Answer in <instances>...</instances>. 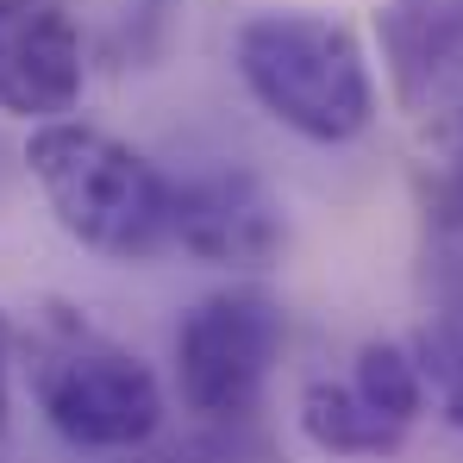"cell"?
<instances>
[{
	"label": "cell",
	"mask_w": 463,
	"mask_h": 463,
	"mask_svg": "<svg viewBox=\"0 0 463 463\" xmlns=\"http://www.w3.org/2000/svg\"><path fill=\"white\" fill-rule=\"evenodd\" d=\"M13 357H25V383L38 413L76 451H145L163 426V388L138 351L88 326L76 307L51 301L13 332Z\"/></svg>",
	"instance_id": "1"
},
{
	"label": "cell",
	"mask_w": 463,
	"mask_h": 463,
	"mask_svg": "<svg viewBox=\"0 0 463 463\" xmlns=\"http://www.w3.org/2000/svg\"><path fill=\"white\" fill-rule=\"evenodd\" d=\"M232 57L250 100L307 145H351L376 119L364 44L326 13H257L238 25Z\"/></svg>",
	"instance_id": "2"
},
{
	"label": "cell",
	"mask_w": 463,
	"mask_h": 463,
	"mask_svg": "<svg viewBox=\"0 0 463 463\" xmlns=\"http://www.w3.org/2000/svg\"><path fill=\"white\" fill-rule=\"evenodd\" d=\"M25 163L76 244L119 263L156 257L169 244V175L126 138L76 119H44L25 138Z\"/></svg>",
	"instance_id": "3"
},
{
	"label": "cell",
	"mask_w": 463,
	"mask_h": 463,
	"mask_svg": "<svg viewBox=\"0 0 463 463\" xmlns=\"http://www.w3.org/2000/svg\"><path fill=\"white\" fill-rule=\"evenodd\" d=\"M282 338H288V313L257 282H232L220 295L194 301L175 332L182 407L194 420H257Z\"/></svg>",
	"instance_id": "4"
},
{
	"label": "cell",
	"mask_w": 463,
	"mask_h": 463,
	"mask_svg": "<svg viewBox=\"0 0 463 463\" xmlns=\"http://www.w3.org/2000/svg\"><path fill=\"white\" fill-rule=\"evenodd\" d=\"M376 25L401 107L439 169H463V0H388Z\"/></svg>",
	"instance_id": "5"
},
{
	"label": "cell",
	"mask_w": 463,
	"mask_h": 463,
	"mask_svg": "<svg viewBox=\"0 0 463 463\" xmlns=\"http://www.w3.org/2000/svg\"><path fill=\"white\" fill-rule=\"evenodd\" d=\"M282 207L250 169H194L169 182V244L220 269H263L282 257Z\"/></svg>",
	"instance_id": "6"
},
{
	"label": "cell",
	"mask_w": 463,
	"mask_h": 463,
	"mask_svg": "<svg viewBox=\"0 0 463 463\" xmlns=\"http://www.w3.org/2000/svg\"><path fill=\"white\" fill-rule=\"evenodd\" d=\"M81 32L63 0H0V113L63 119L81 100Z\"/></svg>",
	"instance_id": "7"
},
{
	"label": "cell",
	"mask_w": 463,
	"mask_h": 463,
	"mask_svg": "<svg viewBox=\"0 0 463 463\" xmlns=\"http://www.w3.org/2000/svg\"><path fill=\"white\" fill-rule=\"evenodd\" d=\"M301 432L332 458H394L413 426L383 413L357 383H307L301 394Z\"/></svg>",
	"instance_id": "8"
},
{
	"label": "cell",
	"mask_w": 463,
	"mask_h": 463,
	"mask_svg": "<svg viewBox=\"0 0 463 463\" xmlns=\"http://www.w3.org/2000/svg\"><path fill=\"white\" fill-rule=\"evenodd\" d=\"M420 263L439 319L463 326V169H432L420 188Z\"/></svg>",
	"instance_id": "9"
},
{
	"label": "cell",
	"mask_w": 463,
	"mask_h": 463,
	"mask_svg": "<svg viewBox=\"0 0 463 463\" xmlns=\"http://www.w3.org/2000/svg\"><path fill=\"white\" fill-rule=\"evenodd\" d=\"M138 463H288L282 445L263 432V420H201L175 445L145 451Z\"/></svg>",
	"instance_id": "10"
},
{
	"label": "cell",
	"mask_w": 463,
	"mask_h": 463,
	"mask_svg": "<svg viewBox=\"0 0 463 463\" xmlns=\"http://www.w3.org/2000/svg\"><path fill=\"white\" fill-rule=\"evenodd\" d=\"M351 383L364 388L383 413H394L401 426H413L420 413H426V376H420V364H413V345H388V338H370L364 351H357V370H351Z\"/></svg>",
	"instance_id": "11"
},
{
	"label": "cell",
	"mask_w": 463,
	"mask_h": 463,
	"mask_svg": "<svg viewBox=\"0 0 463 463\" xmlns=\"http://www.w3.org/2000/svg\"><path fill=\"white\" fill-rule=\"evenodd\" d=\"M413 364L426 376V394L439 407L445 426L463 432V326L458 319H432L413 332Z\"/></svg>",
	"instance_id": "12"
},
{
	"label": "cell",
	"mask_w": 463,
	"mask_h": 463,
	"mask_svg": "<svg viewBox=\"0 0 463 463\" xmlns=\"http://www.w3.org/2000/svg\"><path fill=\"white\" fill-rule=\"evenodd\" d=\"M6 370H13V326L0 313V432H6Z\"/></svg>",
	"instance_id": "13"
}]
</instances>
